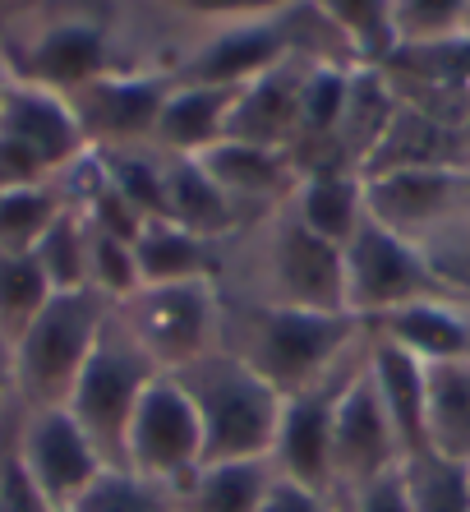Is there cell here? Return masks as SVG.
Instances as JSON below:
<instances>
[{
	"label": "cell",
	"mask_w": 470,
	"mask_h": 512,
	"mask_svg": "<svg viewBox=\"0 0 470 512\" xmlns=\"http://www.w3.org/2000/svg\"><path fill=\"white\" fill-rule=\"evenodd\" d=\"M157 374L162 370H157L153 360H148V351L130 337V328L120 323V314L111 310V319H106L102 337H97V346H93V356H88L70 402H65V411H70L83 425V434L97 443V453L106 457V466H120V457H125V429H130V420H134V406H139L143 388H148Z\"/></svg>",
	"instance_id": "cell-4"
},
{
	"label": "cell",
	"mask_w": 470,
	"mask_h": 512,
	"mask_svg": "<svg viewBox=\"0 0 470 512\" xmlns=\"http://www.w3.org/2000/svg\"><path fill=\"white\" fill-rule=\"evenodd\" d=\"M374 337L401 346L406 356L424 360V365L470 356V319L452 296H429L383 314V319H374Z\"/></svg>",
	"instance_id": "cell-18"
},
{
	"label": "cell",
	"mask_w": 470,
	"mask_h": 512,
	"mask_svg": "<svg viewBox=\"0 0 470 512\" xmlns=\"http://www.w3.org/2000/svg\"><path fill=\"white\" fill-rule=\"evenodd\" d=\"M88 240H93V231H88V217L74 208V203H65L60 208V217L47 227V236L37 240V268L47 273L51 291H93L88 286Z\"/></svg>",
	"instance_id": "cell-26"
},
{
	"label": "cell",
	"mask_w": 470,
	"mask_h": 512,
	"mask_svg": "<svg viewBox=\"0 0 470 512\" xmlns=\"http://www.w3.org/2000/svg\"><path fill=\"white\" fill-rule=\"evenodd\" d=\"M56 512H74V508H56Z\"/></svg>",
	"instance_id": "cell-42"
},
{
	"label": "cell",
	"mask_w": 470,
	"mask_h": 512,
	"mask_svg": "<svg viewBox=\"0 0 470 512\" xmlns=\"http://www.w3.org/2000/svg\"><path fill=\"white\" fill-rule=\"evenodd\" d=\"M176 88V74H102L88 88L70 93V107L79 116V130L88 148H139L157 134L166 97Z\"/></svg>",
	"instance_id": "cell-11"
},
{
	"label": "cell",
	"mask_w": 470,
	"mask_h": 512,
	"mask_svg": "<svg viewBox=\"0 0 470 512\" xmlns=\"http://www.w3.org/2000/svg\"><path fill=\"white\" fill-rule=\"evenodd\" d=\"M120 466H130L134 476L157 480V485L180 489L194 471L203 466V425L194 402L185 397L171 374H157L143 388L134 420L125 429V457Z\"/></svg>",
	"instance_id": "cell-7"
},
{
	"label": "cell",
	"mask_w": 470,
	"mask_h": 512,
	"mask_svg": "<svg viewBox=\"0 0 470 512\" xmlns=\"http://www.w3.org/2000/svg\"><path fill=\"white\" fill-rule=\"evenodd\" d=\"M346 512H411V499H406V476L397 471H388V476L369 480V485H360L355 494H346Z\"/></svg>",
	"instance_id": "cell-37"
},
{
	"label": "cell",
	"mask_w": 470,
	"mask_h": 512,
	"mask_svg": "<svg viewBox=\"0 0 470 512\" xmlns=\"http://www.w3.org/2000/svg\"><path fill=\"white\" fill-rule=\"evenodd\" d=\"M355 365H360V356H351L337 374H328L323 383H314V388L282 402L277 439H272V453H268L277 476H291L309 489L332 494V411H337V397Z\"/></svg>",
	"instance_id": "cell-14"
},
{
	"label": "cell",
	"mask_w": 470,
	"mask_h": 512,
	"mask_svg": "<svg viewBox=\"0 0 470 512\" xmlns=\"http://www.w3.org/2000/svg\"><path fill=\"white\" fill-rule=\"evenodd\" d=\"M309 70L314 65H305V60L295 56L235 88L226 139H245V143H263V148L291 153L295 139H300V107H305Z\"/></svg>",
	"instance_id": "cell-16"
},
{
	"label": "cell",
	"mask_w": 470,
	"mask_h": 512,
	"mask_svg": "<svg viewBox=\"0 0 470 512\" xmlns=\"http://www.w3.org/2000/svg\"><path fill=\"white\" fill-rule=\"evenodd\" d=\"M341 277H346V314L360 323H374L415 300L447 296L420 245L397 236L369 213L355 227V236L341 245Z\"/></svg>",
	"instance_id": "cell-6"
},
{
	"label": "cell",
	"mask_w": 470,
	"mask_h": 512,
	"mask_svg": "<svg viewBox=\"0 0 470 512\" xmlns=\"http://www.w3.org/2000/svg\"><path fill=\"white\" fill-rule=\"evenodd\" d=\"M235 107V88H212V84H180L171 88L162 116H157L153 143H162L171 157H199L212 143L226 139V120Z\"/></svg>",
	"instance_id": "cell-21"
},
{
	"label": "cell",
	"mask_w": 470,
	"mask_h": 512,
	"mask_svg": "<svg viewBox=\"0 0 470 512\" xmlns=\"http://www.w3.org/2000/svg\"><path fill=\"white\" fill-rule=\"evenodd\" d=\"M111 310L116 305L97 296V291H56L42 305V314L10 346L14 393H19V402L28 411H47V406L70 402L74 383H79L83 365L93 356Z\"/></svg>",
	"instance_id": "cell-3"
},
{
	"label": "cell",
	"mask_w": 470,
	"mask_h": 512,
	"mask_svg": "<svg viewBox=\"0 0 470 512\" xmlns=\"http://www.w3.org/2000/svg\"><path fill=\"white\" fill-rule=\"evenodd\" d=\"M291 213L332 245H346L365 222V176L360 171H305L291 194Z\"/></svg>",
	"instance_id": "cell-24"
},
{
	"label": "cell",
	"mask_w": 470,
	"mask_h": 512,
	"mask_svg": "<svg viewBox=\"0 0 470 512\" xmlns=\"http://www.w3.org/2000/svg\"><path fill=\"white\" fill-rule=\"evenodd\" d=\"M189 14H217V19H254V14H272L282 0H176Z\"/></svg>",
	"instance_id": "cell-38"
},
{
	"label": "cell",
	"mask_w": 470,
	"mask_h": 512,
	"mask_svg": "<svg viewBox=\"0 0 470 512\" xmlns=\"http://www.w3.org/2000/svg\"><path fill=\"white\" fill-rule=\"evenodd\" d=\"M10 84H14V79H10V70L0 65V107H5V93H10Z\"/></svg>",
	"instance_id": "cell-40"
},
{
	"label": "cell",
	"mask_w": 470,
	"mask_h": 512,
	"mask_svg": "<svg viewBox=\"0 0 470 512\" xmlns=\"http://www.w3.org/2000/svg\"><path fill=\"white\" fill-rule=\"evenodd\" d=\"M10 397H19L14 393V360H10V346L0 342V416H5Z\"/></svg>",
	"instance_id": "cell-39"
},
{
	"label": "cell",
	"mask_w": 470,
	"mask_h": 512,
	"mask_svg": "<svg viewBox=\"0 0 470 512\" xmlns=\"http://www.w3.org/2000/svg\"><path fill=\"white\" fill-rule=\"evenodd\" d=\"M401 462H406V448H401L397 429L369 383L365 356H360V365L351 370L337 397V411H332V494L337 489L355 494L369 480L397 471Z\"/></svg>",
	"instance_id": "cell-9"
},
{
	"label": "cell",
	"mask_w": 470,
	"mask_h": 512,
	"mask_svg": "<svg viewBox=\"0 0 470 512\" xmlns=\"http://www.w3.org/2000/svg\"><path fill=\"white\" fill-rule=\"evenodd\" d=\"M411 512H470V466L434 453H415L401 462Z\"/></svg>",
	"instance_id": "cell-29"
},
{
	"label": "cell",
	"mask_w": 470,
	"mask_h": 512,
	"mask_svg": "<svg viewBox=\"0 0 470 512\" xmlns=\"http://www.w3.org/2000/svg\"><path fill=\"white\" fill-rule=\"evenodd\" d=\"M365 208L397 236L415 240L470 217V167H406L365 176Z\"/></svg>",
	"instance_id": "cell-8"
},
{
	"label": "cell",
	"mask_w": 470,
	"mask_h": 512,
	"mask_svg": "<svg viewBox=\"0 0 470 512\" xmlns=\"http://www.w3.org/2000/svg\"><path fill=\"white\" fill-rule=\"evenodd\" d=\"M272 485V462H203L176 489L180 512H259Z\"/></svg>",
	"instance_id": "cell-25"
},
{
	"label": "cell",
	"mask_w": 470,
	"mask_h": 512,
	"mask_svg": "<svg viewBox=\"0 0 470 512\" xmlns=\"http://www.w3.org/2000/svg\"><path fill=\"white\" fill-rule=\"evenodd\" d=\"M332 512H346V508H332Z\"/></svg>",
	"instance_id": "cell-43"
},
{
	"label": "cell",
	"mask_w": 470,
	"mask_h": 512,
	"mask_svg": "<svg viewBox=\"0 0 470 512\" xmlns=\"http://www.w3.org/2000/svg\"><path fill=\"white\" fill-rule=\"evenodd\" d=\"M14 457L28 466V476L47 494L56 508L79 503V494L106 471V457L97 453V443L83 434V425L65 411V406H47V411H28Z\"/></svg>",
	"instance_id": "cell-12"
},
{
	"label": "cell",
	"mask_w": 470,
	"mask_h": 512,
	"mask_svg": "<svg viewBox=\"0 0 470 512\" xmlns=\"http://www.w3.org/2000/svg\"><path fill=\"white\" fill-rule=\"evenodd\" d=\"M397 0H318V14L346 37L355 56H388L397 47V28H392Z\"/></svg>",
	"instance_id": "cell-31"
},
{
	"label": "cell",
	"mask_w": 470,
	"mask_h": 512,
	"mask_svg": "<svg viewBox=\"0 0 470 512\" xmlns=\"http://www.w3.org/2000/svg\"><path fill=\"white\" fill-rule=\"evenodd\" d=\"M295 28L291 19L277 14H254V19H235L231 28L212 37L208 47L189 56V65L176 74L180 84H212V88H240L249 79L268 74L272 65L295 60Z\"/></svg>",
	"instance_id": "cell-15"
},
{
	"label": "cell",
	"mask_w": 470,
	"mask_h": 512,
	"mask_svg": "<svg viewBox=\"0 0 470 512\" xmlns=\"http://www.w3.org/2000/svg\"><path fill=\"white\" fill-rule=\"evenodd\" d=\"M217 240H203L194 231L166 222V217H148L134 236V263H139L143 286L162 282H212L217 277Z\"/></svg>",
	"instance_id": "cell-22"
},
{
	"label": "cell",
	"mask_w": 470,
	"mask_h": 512,
	"mask_svg": "<svg viewBox=\"0 0 470 512\" xmlns=\"http://www.w3.org/2000/svg\"><path fill=\"white\" fill-rule=\"evenodd\" d=\"M245 323H222V346L235 351L254 374L277 388L282 397H295L337 374L351 360L365 323L351 314H318L291 310V305H249L240 310Z\"/></svg>",
	"instance_id": "cell-1"
},
{
	"label": "cell",
	"mask_w": 470,
	"mask_h": 512,
	"mask_svg": "<svg viewBox=\"0 0 470 512\" xmlns=\"http://www.w3.org/2000/svg\"><path fill=\"white\" fill-rule=\"evenodd\" d=\"M420 250L429 259V268H434V277L443 282L447 296L470 300V217L434 231V236H424Z\"/></svg>",
	"instance_id": "cell-34"
},
{
	"label": "cell",
	"mask_w": 470,
	"mask_h": 512,
	"mask_svg": "<svg viewBox=\"0 0 470 512\" xmlns=\"http://www.w3.org/2000/svg\"><path fill=\"white\" fill-rule=\"evenodd\" d=\"M70 199H60L56 185H14L0 190V250L5 254H33L37 240L60 217Z\"/></svg>",
	"instance_id": "cell-28"
},
{
	"label": "cell",
	"mask_w": 470,
	"mask_h": 512,
	"mask_svg": "<svg viewBox=\"0 0 470 512\" xmlns=\"http://www.w3.org/2000/svg\"><path fill=\"white\" fill-rule=\"evenodd\" d=\"M199 167L212 176V185L235 203H282L295 194L300 185V167L295 157L282 148H263V143H245V139H222L212 143L208 153H199Z\"/></svg>",
	"instance_id": "cell-17"
},
{
	"label": "cell",
	"mask_w": 470,
	"mask_h": 512,
	"mask_svg": "<svg viewBox=\"0 0 470 512\" xmlns=\"http://www.w3.org/2000/svg\"><path fill=\"white\" fill-rule=\"evenodd\" d=\"M56 296L47 273L37 268L33 254H5L0 250V342L14 346L24 328L42 314V305Z\"/></svg>",
	"instance_id": "cell-27"
},
{
	"label": "cell",
	"mask_w": 470,
	"mask_h": 512,
	"mask_svg": "<svg viewBox=\"0 0 470 512\" xmlns=\"http://www.w3.org/2000/svg\"><path fill=\"white\" fill-rule=\"evenodd\" d=\"M120 323L148 351L162 374H180L212 346H222V296L217 282H162L139 286L125 305H116Z\"/></svg>",
	"instance_id": "cell-5"
},
{
	"label": "cell",
	"mask_w": 470,
	"mask_h": 512,
	"mask_svg": "<svg viewBox=\"0 0 470 512\" xmlns=\"http://www.w3.org/2000/svg\"><path fill=\"white\" fill-rule=\"evenodd\" d=\"M337 503H332V494H323V489H309L300 485V480L291 476H277L272 471V485L268 494H263L259 512H332Z\"/></svg>",
	"instance_id": "cell-36"
},
{
	"label": "cell",
	"mask_w": 470,
	"mask_h": 512,
	"mask_svg": "<svg viewBox=\"0 0 470 512\" xmlns=\"http://www.w3.org/2000/svg\"><path fill=\"white\" fill-rule=\"evenodd\" d=\"M162 217L203 240H217L240 222V208L212 185L199 157H171L162 176Z\"/></svg>",
	"instance_id": "cell-23"
},
{
	"label": "cell",
	"mask_w": 470,
	"mask_h": 512,
	"mask_svg": "<svg viewBox=\"0 0 470 512\" xmlns=\"http://www.w3.org/2000/svg\"><path fill=\"white\" fill-rule=\"evenodd\" d=\"M365 370L374 383L378 402L388 411L406 457L424 453V360L406 356L401 346L369 337L365 342Z\"/></svg>",
	"instance_id": "cell-20"
},
{
	"label": "cell",
	"mask_w": 470,
	"mask_h": 512,
	"mask_svg": "<svg viewBox=\"0 0 470 512\" xmlns=\"http://www.w3.org/2000/svg\"><path fill=\"white\" fill-rule=\"evenodd\" d=\"M171 379L199 411L203 462H259L272 453L286 397L263 374L249 370L235 351L212 346L208 356H199Z\"/></svg>",
	"instance_id": "cell-2"
},
{
	"label": "cell",
	"mask_w": 470,
	"mask_h": 512,
	"mask_svg": "<svg viewBox=\"0 0 470 512\" xmlns=\"http://www.w3.org/2000/svg\"><path fill=\"white\" fill-rule=\"evenodd\" d=\"M0 512H56V503L37 489V480L14 457V448L0 453Z\"/></svg>",
	"instance_id": "cell-35"
},
{
	"label": "cell",
	"mask_w": 470,
	"mask_h": 512,
	"mask_svg": "<svg viewBox=\"0 0 470 512\" xmlns=\"http://www.w3.org/2000/svg\"><path fill=\"white\" fill-rule=\"evenodd\" d=\"M470 14V0H397L392 28H397V47H429L443 37L461 33Z\"/></svg>",
	"instance_id": "cell-33"
},
{
	"label": "cell",
	"mask_w": 470,
	"mask_h": 512,
	"mask_svg": "<svg viewBox=\"0 0 470 512\" xmlns=\"http://www.w3.org/2000/svg\"><path fill=\"white\" fill-rule=\"evenodd\" d=\"M106 180L125 194L134 213L148 222V217H162V176L166 167H157L153 157H143L139 148H111V153H97Z\"/></svg>",
	"instance_id": "cell-32"
},
{
	"label": "cell",
	"mask_w": 470,
	"mask_h": 512,
	"mask_svg": "<svg viewBox=\"0 0 470 512\" xmlns=\"http://www.w3.org/2000/svg\"><path fill=\"white\" fill-rule=\"evenodd\" d=\"M102 74H111V42H106L102 14H83V10L56 14L19 51V79L51 88L60 97L79 93Z\"/></svg>",
	"instance_id": "cell-13"
},
{
	"label": "cell",
	"mask_w": 470,
	"mask_h": 512,
	"mask_svg": "<svg viewBox=\"0 0 470 512\" xmlns=\"http://www.w3.org/2000/svg\"><path fill=\"white\" fill-rule=\"evenodd\" d=\"M263 305L346 314L341 245L309 231L295 213H282L268 245V296H263Z\"/></svg>",
	"instance_id": "cell-10"
},
{
	"label": "cell",
	"mask_w": 470,
	"mask_h": 512,
	"mask_svg": "<svg viewBox=\"0 0 470 512\" xmlns=\"http://www.w3.org/2000/svg\"><path fill=\"white\" fill-rule=\"evenodd\" d=\"M424 453L470 466V356L424 365Z\"/></svg>",
	"instance_id": "cell-19"
},
{
	"label": "cell",
	"mask_w": 470,
	"mask_h": 512,
	"mask_svg": "<svg viewBox=\"0 0 470 512\" xmlns=\"http://www.w3.org/2000/svg\"><path fill=\"white\" fill-rule=\"evenodd\" d=\"M14 5H24V0H0V10H14Z\"/></svg>",
	"instance_id": "cell-41"
},
{
	"label": "cell",
	"mask_w": 470,
	"mask_h": 512,
	"mask_svg": "<svg viewBox=\"0 0 470 512\" xmlns=\"http://www.w3.org/2000/svg\"><path fill=\"white\" fill-rule=\"evenodd\" d=\"M70 508L74 512H180V503L171 485L134 476L130 466H106Z\"/></svg>",
	"instance_id": "cell-30"
}]
</instances>
